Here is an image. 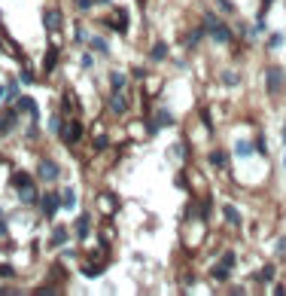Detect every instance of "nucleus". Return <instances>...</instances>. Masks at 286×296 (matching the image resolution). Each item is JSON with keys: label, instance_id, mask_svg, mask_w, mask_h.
Returning <instances> with one entry per match:
<instances>
[{"label": "nucleus", "instance_id": "nucleus-1", "mask_svg": "<svg viewBox=\"0 0 286 296\" xmlns=\"http://www.w3.org/2000/svg\"><path fill=\"white\" fill-rule=\"evenodd\" d=\"M204 28L210 31L213 43H219V46H228V43H232V31H228L216 16H204Z\"/></svg>", "mask_w": 286, "mask_h": 296}, {"label": "nucleus", "instance_id": "nucleus-2", "mask_svg": "<svg viewBox=\"0 0 286 296\" xmlns=\"http://www.w3.org/2000/svg\"><path fill=\"white\" fill-rule=\"evenodd\" d=\"M265 89H268V95H280V89H283V71L280 67H265Z\"/></svg>", "mask_w": 286, "mask_h": 296}, {"label": "nucleus", "instance_id": "nucleus-3", "mask_svg": "<svg viewBox=\"0 0 286 296\" xmlns=\"http://www.w3.org/2000/svg\"><path fill=\"white\" fill-rule=\"evenodd\" d=\"M40 204H43V214H46V217H55L58 208H61V196H58V192H46Z\"/></svg>", "mask_w": 286, "mask_h": 296}, {"label": "nucleus", "instance_id": "nucleus-4", "mask_svg": "<svg viewBox=\"0 0 286 296\" xmlns=\"http://www.w3.org/2000/svg\"><path fill=\"white\" fill-rule=\"evenodd\" d=\"M79 134H83V125H79L76 119H70V125L61 122V138H64V144H76Z\"/></svg>", "mask_w": 286, "mask_h": 296}, {"label": "nucleus", "instance_id": "nucleus-5", "mask_svg": "<svg viewBox=\"0 0 286 296\" xmlns=\"http://www.w3.org/2000/svg\"><path fill=\"white\" fill-rule=\"evenodd\" d=\"M43 180H46V184H52V180H58V165H55V162H40V171H37Z\"/></svg>", "mask_w": 286, "mask_h": 296}, {"label": "nucleus", "instance_id": "nucleus-6", "mask_svg": "<svg viewBox=\"0 0 286 296\" xmlns=\"http://www.w3.org/2000/svg\"><path fill=\"white\" fill-rule=\"evenodd\" d=\"M55 64H58V46H49V52L43 55V71H46V74H52V71H55Z\"/></svg>", "mask_w": 286, "mask_h": 296}, {"label": "nucleus", "instance_id": "nucleus-7", "mask_svg": "<svg viewBox=\"0 0 286 296\" xmlns=\"http://www.w3.org/2000/svg\"><path fill=\"white\" fill-rule=\"evenodd\" d=\"M13 125H16V110H3L0 113V134L13 131Z\"/></svg>", "mask_w": 286, "mask_h": 296}, {"label": "nucleus", "instance_id": "nucleus-8", "mask_svg": "<svg viewBox=\"0 0 286 296\" xmlns=\"http://www.w3.org/2000/svg\"><path fill=\"white\" fill-rule=\"evenodd\" d=\"M43 21H46V28H49V31H58L61 28V13H58V9H46Z\"/></svg>", "mask_w": 286, "mask_h": 296}, {"label": "nucleus", "instance_id": "nucleus-9", "mask_svg": "<svg viewBox=\"0 0 286 296\" xmlns=\"http://www.w3.org/2000/svg\"><path fill=\"white\" fill-rule=\"evenodd\" d=\"M16 110H25V113H31V119H37L40 113H37V104H34L31 98H18L16 101Z\"/></svg>", "mask_w": 286, "mask_h": 296}, {"label": "nucleus", "instance_id": "nucleus-10", "mask_svg": "<svg viewBox=\"0 0 286 296\" xmlns=\"http://www.w3.org/2000/svg\"><path fill=\"white\" fill-rule=\"evenodd\" d=\"M88 229H91V217H88V214H79V220H76V235H79V238H88Z\"/></svg>", "mask_w": 286, "mask_h": 296}, {"label": "nucleus", "instance_id": "nucleus-11", "mask_svg": "<svg viewBox=\"0 0 286 296\" xmlns=\"http://www.w3.org/2000/svg\"><path fill=\"white\" fill-rule=\"evenodd\" d=\"M113 31H119V34L128 31V13H125V9H119L116 18H113Z\"/></svg>", "mask_w": 286, "mask_h": 296}, {"label": "nucleus", "instance_id": "nucleus-12", "mask_svg": "<svg viewBox=\"0 0 286 296\" xmlns=\"http://www.w3.org/2000/svg\"><path fill=\"white\" fill-rule=\"evenodd\" d=\"M110 110H113V113H125V110H128V101H125V95H119V92L113 95V98H110Z\"/></svg>", "mask_w": 286, "mask_h": 296}, {"label": "nucleus", "instance_id": "nucleus-13", "mask_svg": "<svg viewBox=\"0 0 286 296\" xmlns=\"http://www.w3.org/2000/svg\"><path fill=\"white\" fill-rule=\"evenodd\" d=\"M61 204L64 208H76V189H61Z\"/></svg>", "mask_w": 286, "mask_h": 296}, {"label": "nucleus", "instance_id": "nucleus-14", "mask_svg": "<svg viewBox=\"0 0 286 296\" xmlns=\"http://www.w3.org/2000/svg\"><path fill=\"white\" fill-rule=\"evenodd\" d=\"M18 199L25 202V204H34V202H37V189H34V186H25V189H18Z\"/></svg>", "mask_w": 286, "mask_h": 296}, {"label": "nucleus", "instance_id": "nucleus-15", "mask_svg": "<svg viewBox=\"0 0 286 296\" xmlns=\"http://www.w3.org/2000/svg\"><path fill=\"white\" fill-rule=\"evenodd\" d=\"M210 165H219V168H228V156L222 150H213L210 153Z\"/></svg>", "mask_w": 286, "mask_h": 296}, {"label": "nucleus", "instance_id": "nucleus-16", "mask_svg": "<svg viewBox=\"0 0 286 296\" xmlns=\"http://www.w3.org/2000/svg\"><path fill=\"white\" fill-rule=\"evenodd\" d=\"M83 275H85V278H98V275H104V266L88 263V266H83Z\"/></svg>", "mask_w": 286, "mask_h": 296}, {"label": "nucleus", "instance_id": "nucleus-17", "mask_svg": "<svg viewBox=\"0 0 286 296\" xmlns=\"http://www.w3.org/2000/svg\"><path fill=\"white\" fill-rule=\"evenodd\" d=\"M64 241H67V229H64V226H58V229L52 232V244H55V247H61Z\"/></svg>", "mask_w": 286, "mask_h": 296}, {"label": "nucleus", "instance_id": "nucleus-18", "mask_svg": "<svg viewBox=\"0 0 286 296\" xmlns=\"http://www.w3.org/2000/svg\"><path fill=\"white\" fill-rule=\"evenodd\" d=\"M225 217H228V223H232V226H237V223H241V214H237V208H235V204H225Z\"/></svg>", "mask_w": 286, "mask_h": 296}, {"label": "nucleus", "instance_id": "nucleus-19", "mask_svg": "<svg viewBox=\"0 0 286 296\" xmlns=\"http://www.w3.org/2000/svg\"><path fill=\"white\" fill-rule=\"evenodd\" d=\"M88 46L95 49V52H101V55H107V52H110V49H107V40H101V37H91Z\"/></svg>", "mask_w": 286, "mask_h": 296}, {"label": "nucleus", "instance_id": "nucleus-20", "mask_svg": "<svg viewBox=\"0 0 286 296\" xmlns=\"http://www.w3.org/2000/svg\"><path fill=\"white\" fill-rule=\"evenodd\" d=\"M165 55H168V46H165V43H155V49H152V61H165Z\"/></svg>", "mask_w": 286, "mask_h": 296}, {"label": "nucleus", "instance_id": "nucleus-21", "mask_svg": "<svg viewBox=\"0 0 286 296\" xmlns=\"http://www.w3.org/2000/svg\"><path fill=\"white\" fill-rule=\"evenodd\" d=\"M13 184H16V189L31 186V174H16V177H13Z\"/></svg>", "mask_w": 286, "mask_h": 296}, {"label": "nucleus", "instance_id": "nucleus-22", "mask_svg": "<svg viewBox=\"0 0 286 296\" xmlns=\"http://www.w3.org/2000/svg\"><path fill=\"white\" fill-rule=\"evenodd\" d=\"M228 272H232V269H225V266H222V263H219V269H216V266H213V269H210V275H213V278H216V281H225V278H228Z\"/></svg>", "mask_w": 286, "mask_h": 296}, {"label": "nucleus", "instance_id": "nucleus-23", "mask_svg": "<svg viewBox=\"0 0 286 296\" xmlns=\"http://www.w3.org/2000/svg\"><path fill=\"white\" fill-rule=\"evenodd\" d=\"M219 263H222L225 269H232V266L237 263V257H235V250H225V254H222V259H219Z\"/></svg>", "mask_w": 286, "mask_h": 296}, {"label": "nucleus", "instance_id": "nucleus-24", "mask_svg": "<svg viewBox=\"0 0 286 296\" xmlns=\"http://www.w3.org/2000/svg\"><path fill=\"white\" fill-rule=\"evenodd\" d=\"M174 122V113L170 110H158V125H170Z\"/></svg>", "mask_w": 286, "mask_h": 296}, {"label": "nucleus", "instance_id": "nucleus-25", "mask_svg": "<svg viewBox=\"0 0 286 296\" xmlns=\"http://www.w3.org/2000/svg\"><path fill=\"white\" fill-rule=\"evenodd\" d=\"M235 153H237V156H250V153H253V147H250L247 141H241V144L235 147Z\"/></svg>", "mask_w": 286, "mask_h": 296}, {"label": "nucleus", "instance_id": "nucleus-26", "mask_svg": "<svg viewBox=\"0 0 286 296\" xmlns=\"http://www.w3.org/2000/svg\"><path fill=\"white\" fill-rule=\"evenodd\" d=\"M110 83H113V89H116V92H122V86H125V76H122V74H113V76H110Z\"/></svg>", "mask_w": 286, "mask_h": 296}, {"label": "nucleus", "instance_id": "nucleus-27", "mask_svg": "<svg viewBox=\"0 0 286 296\" xmlns=\"http://www.w3.org/2000/svg\"><path fill=\"white\" fill-rule=\"evenodd\" d=\"M271 3H274V0H262V6H259V21H265L268 9H271Z\"/></svg>", "mask_w": 286, "mask_h": 296}, {"label": "nucleus", "instance_id": "nucleus-28", "mask_svg": "<svg viewBox=\"0 0 286 296\" xmlns=\"http://www.w3.org/2000/svg\"><path fill=\"white\" fill-rule=\"evenodd\" d=\"M259 278L262 281H274V266H265V269L259 272Z\"/></svg>", "mask_w": 286, "mask_h": 296}, {"label": "nucleus", "instance_id": "nucleus-29", "mask_svg": "<svg viewBox=\"0 0 286 296\" xmlns=\"http://www.w3.org/2000/svg\"><path fill=\"white\" fill-rule=\"evenodd\" d=\"M0 275H3V278H16V269L6 266V263H0Z\"/></svg>", "mask_w": 286, "mask_h": 296}, {"label": "nucleus", "instance_id": "nucleus-30", "mask_svg": "<svg viewBox=\"0 0 286 296\" xmlns=\"http://www.w3.org/2000/svg\"><path fill=\"white\" fill-rule=\"evenodd\" d=\"M222 83H228V86H237V74L225 71V74H222Z\"/></svg>", "mask_w": 286, "mask_h": 296}, {"label": "nucleus", "instance_id": "nucleus-31", "mask_svg": "<svg viewBox=\"0 0 286 296\" xmlns=\"http://www.w3.org/2000/svg\"><path fill=\"white\" fill-rule=\"evenodd\" d=\"M280 43H283V37H280V34H271V40H268V49H277Z\"/></svg>", "mask_w": 286, "mask_h": 296}, {"label": "nucleus", "instance_id": "nucleus-32", "mask_svg": "<svg viewBox=\"0 0 286 296\" xmlns=\"http://www.w3.org/2000/svg\"><path fill=\"white\" fill-rule=\"evenodd\" d=\"M6 92H9V98H18V83H16V79L6 86Z\"/></svg>", "mask_w": 286, "mask_h": 296}, {"label": "nucleus", "instance_id": "nucleus-33", "mask_svg": "<svg viewBox=\"0 0 286 296\" xmlns=\"http://www.w3.org/2000/svg\"><path fill=\"white\" fill-rule=\"evenodd\" d=\"M256 153H268V147H265V138H259V141H256Z\"/></svg>", "mask_w": 286, "mask_h": 296}, {"label": "nucleus", "instance_id": "nucleus-34", "mask_svg": "<svg viewBox=\"0 0 286 296\" xmlns=\"http://www.w3.org/2000/svg\"><path fill=\"white\" fill-rule=\"evenodd\" d=\"M21 83H25V86H31V83H34V76H31L28 71H21Z\"/></svg>", "mask_w": 286, "mask_h": 296}, {"label": "nucleus", "instance_id": "nucleus-35", "mask_svg": "<svg viewBox=\"0 0 286 296\" xmlns=\"http://www.w3.org/2000/svg\"><path fill=\"white\" fill-rule=\"evenodd\" d=\"M76 6L79 9H91V0H76Z\"/></svg>", "mask_w": 286, "mask_h": 296}, {"label": "nucleus", "instance_id": "nucleus-36", "mask_svg": "<svg viewBox=\"0 0 286 296\" xmlns=\"http://www.w3.org/2000/svg\"><path fill=\"white\" fill-rule=\"evenodd\" d=\"M6 98H9V92H6V89H0V104H3Z\"/></svg>", "mask_w": 286, "mask_h": 296}, {"label": "nucleus", "instance_id": "nucleus-37", "mask_svg": "<svg viewBox=\"0 0 286 296\" xmlns=\"http://www.w3.org/2000/svg\"><path fill=\"white\" fill-rule=\"evenodd\" d=\"M3 235H6V223H3V220H0V238H3Z\"/></svg>", "mask_w": 286, "mask_h": 296}, {"label": "nucleus", "instance_id": "nucleus-38", "mask_svg": "<svg viewBox=\"0 0 286 296\" xmlns=\"http://www.w3.org/2000/svg\"><path fill=\"white\" fill-rule=\"evenodd\" d=\"M283 141H286V125H283Z\"/></svg>", "mask_w": 286, "mask_h": 296}, {"label": "nucleus", "instance_id": "nucleus-39", "mask_svg": "<svg viewBox=\"0 0 286 296\" xmlns=\"http://www.w3.org/2000/svg\"><path fill=\"white\" fill-rule=\"evenodd\" d=\"M98 3H110V0H98Z\"/></svg>", "mask_w": 286, "mask_h": 296}, {"label": "nucleus", "instance_id": "nucleus-40", "mask_svg": "<svg viewBox=\"0 0 286 296\" xmlns=\"http://www.w3.org/2000/svg\"><path fill=\"white\" fill-rule=\"evenodd\" d=\"M0 220H3V208H0Z\"/></svg>", "mask_w": 286, "mask_h": 296}, {"label": "nucleus", "instance_id": "nucleus-41", "mask_svg": "<svg viewBox=\"0 0 286 296\" xmlns=\"http://www.w3.org/2000/svg\"><path fill=\"white\" fill-rule=\"evenodd\" d=\"M283 165H286V153H283Z\"/></svg>", "mask_w": 286, "mask_h": 296}]
</instances>
